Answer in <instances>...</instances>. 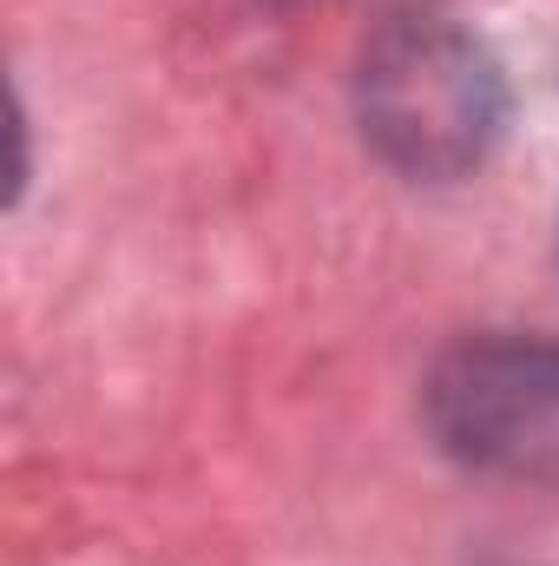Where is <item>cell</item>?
I'll return each instance as SVG.
<instances>
[{"label":"cell","instance_id":"cell-1","mask_svg":"<svg viewBox=\"0 0 559 566\" xmlns=\"http://www.w3.org/2000/svg\"><path fill=\"white\" fill-rule=\"evenodd\" d=\"M356 119L382 165L421 185L467 178L507 133L494 53L447 13H389L356 66Z\"/></svg>","mask_w":559,"mask_h":566},{"label":"cell","instance_id":"cell-2","mask_svg":"<svg viewBox=\"0 0 559 566\" xmlns=\"http://www.w3.org/2000/svg\"><path fill=\"white\" fill-rule=\"evenodd\" d=\"M421 409L461 468L559 481V343L547 336H474L447 349Z\"/></svg>","mask_w":559,"mask_h":566}]
</instances>
